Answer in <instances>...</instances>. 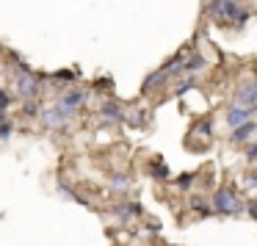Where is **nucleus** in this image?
<instances>
[{
  "mask_svg": "<svg viewBox=\"0 0 257 246\" xmlns=\"http://www.w3.org/2000/svg\"><path fill=\"white\" fill-rule=\"evenodd\" d=\"M205 67H207V61L199 56V53H194L188 61H183V69H185V72H196V69H205Z\"/></svg>",
  "mask_w": 257,
  "mask_h": 246,
  "instance_id": "nucleus-10",
  "label": "nucleus"
},
{
  "mask_svg": "<svg viewBox=\"0 0 257 246\" xmlns=\"http://www.w3.org/2000/svg\"><path fill=\"white\" fill-rule=\"evenodd\" d=\"M14 89H17L20 97H34L36 91H39V80H36V75L31 72L28 67H23V64H17V72H14Z\"/></svg>",
  "mask_w": 257,
  "mask_h": 246,
  "instance_id": "nucleus-3",
  "label": "nucleus"
},
{
  "mask_svg": "<svg viewBox=\"0 0 257 246\" xmlns=\"http://www.w3.org/2000/svg\"><path fill=\"white\" fill-rule=\"evenodd\" d=\"M9 102H12V100H9V94L0 89V108H9Z\"/></svg>",
  "mask_w": 257,
  "mask_h": 246,
  "instance_id": "nucleus-22",
  "label": "nucleus"
},
{
  "mask_svg": "<svg viewBox=\"0 0 257 246\" xmlns=\"http://www.w3.org/2000/svg\"><path fill=\"white\" fill-rule=\"evenodd\" d=\"M194 83H196V78H194V75H191V78H185L183 83H180L177 89H174V94H185V91H188V89H194Z\"/></svg>",
  "mask_w": 257,
  "mask_h": 246,
  "instance_id": "nucleus-18",
  "label": "nucleus"
},
{
  "mask_svg": "<svg viewBox=\"0 0 257 246\" xmlns=\"http://www.w3.org/2000/svg\"><path fill=\"white\" fill-rule=\"evenodd\" d=\"M254 130H257V125L251 122V119H246L243 125H238V128H232V133H229V139H232L235 144H243L246 139H251V136H254Z\"/></svg>",
  "mask_w": 257,
  "mask_h": 246,
  "instance_id": "nucleus-8",
  "label": "nucleus"
},
{
  "mask_svg": "<svg viewBox=\"0 0 257 246\" xmlns=\"http://www.w3.org/2000/svg\"><path fill=\"white\" fill-rule=\"evenodd\" d=\"M39 116H42V122H45V128H53V130H56V128H64V125L69 122V119L64 116V113L58 111V108H53V105L47 108V111H42Z\"/></svg>",
  "mask_w": 257,
  "mask_h": 246,
  "instance_id": "nucleus-7",
  "label": "nucleus"
},
{
  "mask_svg": "<svg viewBox=\"0 0 257 246\" xmlns=\"http://www.w3.org/2000/svg\"><path fill=\"white\" fill-rule=\"evenodd\" d=\"M14 133V128H12V122H0V139H9V136Z\"/></svg>",
  "mask_w": 257,
  "mask_h": 246,
  "instance_id": "nucleus-19",
  "label": "nucleus"
},
{
  "mask_svg": "<svg viewBox=\"0 0 257 246\" xmlns=\"http://www.w3.org/2000/svg\"><path fill=\"white\" fill-rule=\"evenodd\" d=\"M243 202H240L238 194H232L229 188H221L216 191V196H213V210L224 213V216H240L243 213Z\"/></svg>",
  "mask_w": 257,
  "mask_h": 246,
  "instance_id": "nucleus-2",
  "label": "nucleus"
},
{
  "mask_svg": "<svg viewBox=\"0 0 257 246\" xmlns=\"http://www.w3.org/2000/svg\"><path fill=\"white\" fill-rule=\"evenodd\" d=\"M254 183H257L254 172H251V174H246V185H249V188H254Z\"/></svg>",
  "mask_w": 257,
  "mask_h": 246,
  "instance_id": "nucleus-23",
  "label": "nucleus"
},
{
  "mask_svg": "<svg viewBox=\"0 0 257 246\" xmlns=\"http://www.w3.org/2000/svg\"><path fill=\"white\" fill-rule=\"evenodd\" d=\"M207 12H210V17L216 20V23H238V28L246 25L251 17L249 12H243V9L238 6V0H210Z\"/></svg>",
  "mask_w": 257,
  "mask_h": 246,
  "instance_id": "nucleus-1",
  "label": "nucleus"
},
{
  "mask_svg": "<svg viewBox=\"0 0 257 246\" xmlns=\"http://www.w3.org/2000/svg\"><path fill=\"white\" fill-rule=\"evenodd\" d=\"M23 111H25V116H39V113H42V105H39V102H34V100L28 97V102H25Z\"/></svg>",
  "mask_w": 257,
  "mask_h": 246,
  "instance_id": "nucleus-16",
  "label": "nucleus"
},
{
  "mask_svg": "<svg viewBox=\"0 0 257 246\" xmlns=\"http://www.w3.org/2000/svg\"><path fill=\"white\" fill-rule=\"evenodd\" d=\"M177 183H180V188H185V185H191V183H194V174H183V177H180Z\"/></svg>",
  "mask_w": 257,
  "mask_h": 246,
  "instance_id": "nucleus-20",
  "label": "nucleus"
},
{
  "mask_svg": "<svg viewBox=\"0 0 257 246\" xmlns=\"http://www.w3.org/2000/svg\"><path fill=\"white\" fill-rule=\"evenodd\" d=\"M246 158H249V161H254V158H257V147H254V144L246 147Z\"/></svg>",
  "mask_w": 257,
  "mask_h": 246,
  "instance_id": "nucleus-21",
  "label": "nucleus"
},
{
  "mask_svg": "<svg viewBox=\"0 0 257 246\" xmlns=\"http://www.w3.org/2000/svg\"><path fill=\"white\" fill-rule=\"evenodd\" d=\"M83 105H86V91L72 89V91H67V94L58 97L56 105H53V108H58V111H61L67 119H72V116H75V113H78Z\"/></svg>",
  "mask_w": 257,
  "mask_h": 246,
  "instance_id": "nucleus-4",
  "label": "nucleus"
},
{
  "mask_svg": "<svg viewBox=\"0 0 257 246\" xmlns=\"http://www.w3.org/2000/svg\"><path fill=\"white\" fill-rule=\"evenodd\" d=\"M113 213H116V218H119V221H127V218H130V213H136V216L141 213V205H122V207H116Z\"/></svg>",
  "mask_w": 257,
  "mask_h": 246,
  "instance_id": "nucleus-12",
  "label": "nucleus"
},
{
  "mask_svg": "<svg viewBox=\"0 0 257 246\" xmlns=\"http://www.w3.org/2000/svg\"><path fill=\"white\" fill-rule=\"evenodd\" d=\"M113 188H116V191H127L130 188V177H124V174H113Z\"/></svg>",
  "mask_w": 257,
  "mask_h": 246,
  "instance_id": "nucleus-17",
  "label": "nucleus"
},
{
  "mask_svg": "<svg viewBox=\"0 0 257 246\" xmlns=\"http://www.w3.org/2000/svg\"><path fill=\"white\" fill-rule=\"evenodd\" d=\"M0 122H6V108H0Z\"/></svg>",
  "mask_w": 257,
  "mask_h": 246,
  "instance_id": "nucleus-24",
  "label": "nucleus"
},
{
  "mask_svg": "<svg viewBox=\"0 0 257 246\" xmlns=\"http://www.w3.org/2000/svg\"><path fill=\"white\" fill-rule=\"evenodd\" d=\"M251 116H254V111L238 105V102H232V105L227 108V125H229V128H238V125H243L246 119H251Z\"/></svg>",
  "mask_w": 257,
  "mask_h": 246,
  "instance_id": "nucleus-6",
  "label": "nucleus"
},
{
  "mask_svg": "<svg viewBox=\"0 0 257 246\" xmlns=\"http://www.w3.org/2000/svg\"><path fill=\"white\" fill-rule=\"evenodd\" d=\"M194 136H202V139H210V136H213V125H210V122H199V125L194 128Z\"/></svg>",
  "mask_w": 257,
  "mask_h": 246,
  "instance_id": "nucleus-15",
  "label": "nucleus"
},
{
  "mask_svg": "<svg viewBox=\"0 0 257 246\" xmlns=\"http://www.w3.org/2000/svg\"><path fill=\"white\" fill-rule=\"evenodd\" d=\"M166 78H169V75L163 72V69H158V72H152L150 78L144 80V91H152V89H158V86H161V83H163V80H166Z\"/></svg>",
  "mask_w": 257,
  "mask_h": 246,
  "instance_id": "nucleus-11",
  "label": "nucleus"
},
{
  "mask_svg": "<svg viewBox=\"0 0 257 246\" xmlns=\"http://www.w3.org/2000/svg\"><path fill=\"white\" fill-rule=\"evenodd\" d=\"M150 172L155 180H169V166H163V163H158V161L150 166Z\"/></svg>",
  "mask_w": 257,
  "mask_h": 246,
  "instance_id": "nucleus-13",
  "label": "nucleus"
},
{
  "mask_svg": "<svg viewBox=\"0 0 257 246\" xmlns=\"http://www.w3.org/2000/svg\"><path fill=\"white\" fill-rule=\"evenodd\" d=\"M100 113H102V116H108V119H124V111L119 108V102H113V100L102 102V105H100Z\"/></svg>",
  "mask_w": 257,
  "mask_h": 246,
  "instance_id": "nucleus-9",
  "label": "nucleus"
},
{
  "mask_svg": "<svg viewBox=\"0 0 257 246\" xmlns=\"http://www.w3.org/2000/svg\"><path fill=\"white\" fill-rule=\"evenodd\" d=\"M161 69H163L166 75H174V72H180V69H183V56H174L172 61H169L166 67H161Z\"/></svg>",
  "mask_w": 257,
  "mask_h": 246,
  "instance_id": "nucleus-14",
  "label": "nucleus"
},
{
  "mask_svg": "<svg viewBox=\"0 0 257 246\" xmlns=\"http://www.w3.org/2000/svg\"><path fill=\"white\" fill-rule=\"evenodd\" d=\"M235 102L243 108H249V111H254L257 108V83L254 80H243V83L238 86V91H235Z\"/></svg>",
  "mask_w": 257,
  "mask_h": 246,
  "instance_id": "nucleus-5",
  "label": "nucleus"
}]
</instances>
